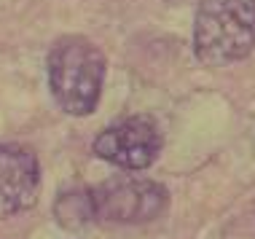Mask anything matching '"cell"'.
<instances>
[{"instance_id":"7a4b0ae2","label":"cell","mask_w":255,"mask_h":239,"mask_svg":"<svg viewBox=\"0 0 255 239\" xmlns=\"http://www.w3.org/2000/svg\"><path fill=\"white\" fill-rule=\"evenodd\" d=\"M255 49V0H202L194 22L199 62L220 67Z\"/></svg>"},{"instance_id":"277c9868","label":"cell","mask_w":255,"mask_h":239,"mask_svg":"<svg viewBox=\"0 0 255 239\" xmlns=\"http://www.w3.org/2000/svg\"><path fill=\"white\" fill-rule=\"evenodd\" d=\"M94 153L129 172L145 169L161 153V132L148 116H129L102 129L94 140Z\"/></svg>"},{"instance_id":"5b68a950","label":"cell","mask_w":255,"mask_h":239,"mask_svg":"<svg viewBox=\"0 0 255 239\" xmlns=\"http://www.w3.org/2000/svg\"><path fill=\"white\" fill-rule=\"evenodd\" d=\"M40 167L30 148L0 142V221L22 215L38 202Z\"/></svg>"},{"instance_id":"8992f818","label":"cell","mask_w":255,"mask_h":239,"mask_svg":"<svg viewBox=\"0 0 255 239\" xmlns=\"http://www.w3.org/2000/svg\"><path fill=\"white\" fill-rule=\"evenodd\" d=\"M57 221L67 231H84L97 221V210H94V196L92 191L73 188L57 199Z\"/></svg>"},{"instance_id":"3957f363","label":"cell","mask_w":255,"mask_h":239,"mask_svg":"<svg viewBox=\"0 0 255 239\" xmlns=\"http://www.w3.org/2000/svg\"><path fill=\"white\" fill-rule=\"evenodd\" d=\"M97 218L110 223H148L167 210V191L153 180L116 175L92 188Z\"/></svg>"},{"instance_id":"6da1fadb","label":"cell","mask_w":255,"mask_h":239,"mask_svg":"<svg viewBox=\"0 0 255 239\" xmlns=\"http://www.w3.org/2000/svg\"><path fill=\"white\" fill-rule=\"evenodd\" d=\"M105 78V54L89 38H59L49 51V86L57 105L70 116H89L97 108Z\"/></svg>"}]
</instances>
